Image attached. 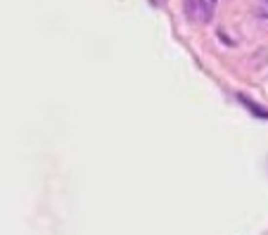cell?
<instances>
[{
    "instance_id": "7a4b0ae2",
    "label": "cell",
    "mask_w": 268,
    "mask_h": 235,
    "mask_svg": "<svg viewBox=\"0 0 268 235\" xmlns=\"http://www.w3.org/2000/svg\"><path fill=\"white\" fill-rule=\"evenodd\" d=\"M242 102H245V107H249V112L251 114H256V117H261V119H268V109H264V107H259V105H254L249 98H245V95H237Z\"/></svg>"
},
{
    "instance_id": "6da1fadb",
    "label": "cell",
    "mask_w": 268,
    "mask_h": 235,
    "mask_svg": "<svg viewBox=\"0 0 268 235\" xmlns=\"http://www.w3.org/2000/svg\"><path fill=\"white\" fill-rule=\"evenodd\" d=\"M216 2H218V0H197L192 19H197V21H209V19L214 17Z\"/></svg>"
},
{
    "instance_id": "3957f363",
    "label": "cell",
    "mask_w": 268,
    "mask_h": 235,
    "mask_svg": "<svg viewBox=\"0 0 268 235\" xmlns=\"http://www.w3.org/2000/svg\"><path fill=\"white\" fill-rule=\"evenodd\" d=\"M266 2H268V0H266Z\"/></svg>"
}]
</instances>
